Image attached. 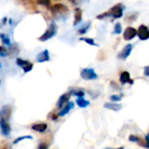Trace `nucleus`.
I'll return each instance as SVG.
<instances>
[{
    "label": "nucleus",
    "mask_w": 149,
    "mask_h": 149,
    "mask_svg": "<svg viewBox=\"0 0 149 149\" xmlns=\"http://www.w3.org/2000/svg\"><path fill=\"white\" fill-rule=\"evenodd\" d=\"M122 4L118 3L116 5H114L113 8L110 9V10L108 12H105L102 15H100L97 17V18H103L105 17H113L114 18H120L122 17L123 15V10H122Z\"/></svg>",
    "instance_id": "nucleus-1"
},
{
    "label": "nucleus",
    "mask_w": 149,
    "mask_h": 149,
    "mask_svg": "<svg viewBox=\"0 0 149 149\" xmlns=\"http://www.w3.org/2000/svg\"><path fill=\"white\" fill-rule=\"evenodd\" d=\"M57 31H58V26L54 22H52L50 24V26L48 27V29L46 30V31L39 38V40L42 42H45V41L52 38L53 36H55V34L57 33Z\"/></svg>",
    "instance_id": "nucleus-2"
},
{
    "label": "nucleus",
    "mask_w": 149,
    "mask_h": 149,
    "mask_svg": "<svg viewBox=\"0 0 149 149\" xmlns=\"http://www.w3.org/2000/svg\"><path fill=\"white\" fill-rule=\"evenodd\" d=\"M80 77L85 80H94L98 79V74L93 68H84L80 72Z\"/></svg>",
    "instance_id": "nucleus-3"
},
{
    "label": "nucleus",
    "mask_w": 149,
    "mask_h": 149,
    "mask_svg": "<svg viewBox=\"0 0 149 149\" xmlns=\"http://www.w3.org/2000/svg\"><path fill=\"white\" fill-rule=\"evenodd\" d=\"M8 121L9 120L3 118H0V132H1V134L5 137L10 136V132H11V128Z\"/></svg>",
    "instance_id": "nucleus-4"
},
{
    "label": "nucleus",
    "mask_w": 149,
    "mask_h": 149,
    "mask_svg": "<svg viewBox=\"0 0 149 149\" xmlns=\"http://www.w3.org/2000/svg\"><path fill=\"white\" fill-rule=\"evenodd\" d=\"M17 65L23 69L24 73L31 72L33 68V65L31 62H29L27 60H24L22 58H17Z\"/></svg>",
    "instance_id": "nucleus-5"
},
{
    "label": "nucleus",
    "mask_w": 149,
    "mask_h": 149,
    "mask_svg": "<svg viewBox=\"0 0 149 149\" xmlns=\"http://www.w3.org/2000/svg\"><path fill=\"white\" fill-rule=\"evenodd\" d=\"M132 49H133V45H132L131 44L127 45L121 50V52L118 54V58H119L120 59L126 60V59L129 57V55L131 54Z\"/></svg>",
    "instance_id": "nucleus-6"
},
{
    "label": "nucleus",
    "mask_w": 149,
    "mask_h": 149,
    "mask_svg": "<svg viewBox=\"0 0 149 149\" xmlns=\"http://www.w3.org/2000/svg\"><path fill=\"white\" fill-rule=\"evenodd\" d=\"M137 35L141 40H148L149 38V31L148 27L144 24H141L137 31Z\"/></svg>",
    "instance_id": "nucleus-7"
},
{
    "label": "nucleus",
    "mask_w": 149,
    "mask_h": 149,
    "mask_svg": "<svg viewBox=\"0 0 149 149\" xmlns=\"http://www.w3.org/2000/svg\"><path fill=\"white\" fill-rule=\"evenodd\" d=\"M137 36V30L133 27H127L123 34V38L125 40H131Z\"/></svg>",
    "instance_id": "nucleus-8"
},
{
    "label": "nucleus",
    "mask_w": 149,
    "mask_h": 149,
    "mask_svg": "<svg viewBox=\"0 0 149 149\" xmlns=\"http://www.w3.org/2000/svg\"><path fill=\"white\" fill-rule=\"evenodd\" d=\"M49 60H50V54H49L48 50H45V51L39 52L36 57V61L38 63H44V62H46Z\"/></svg>",
    "instance_id": "nucleus-9"
},
{
    "label": "nucleus",
    "mask_w": 149,
    "mask_h": 149,
    "mask_svg": "<svg viewBox=\"0 0 149 149\" xmlns=\"http://www.w3.org/2000/svg\"><path fill=\"white\" fill-rule=\"evenodd\" d=\"M120 81L122 85H126V84H130V85H133L134 84V80L131 79L130 77V73L127 71L125 72H122L120 76Z\"/></svg>",
    "instance_id": "nucleus-10"
},
{
    "label": "nucleus",
    "mask_w": 149,
    "mask_h": 149,
    "mask_svg": "<svg viewBox=\"0 0 149 149\" xmlns=\"http://www.w3.org/2000/svg\"><path fill=\"white\" fill-rule=\"evenodd\" d=\"M104 107L109 110H112L113 112H119L122 109V105L115 102H106L104 104Z\"/></svg>",
    "instance_id": "nucleus-11"
},
{
    "label": "nucleus",
    "mask_w": 149,
    "mask_h": 149,
    "mask_svg": "<svg viewBox=\"0 0 149 149\" xmlns=\"http://www.w3.org/2000/svg\"><path fill=\"white\" fill-rule=\"evenodd\" d=\"M70 97H71V95L69 94V93H66L62 94V95L59 97L58 100L57 107H58V108H62L65 104H67V102H68L69 100H70Z\"/></svg>",
    "instance_id": "nucleus-12"
},
{
    "label": "nucleus",
    "mask_w": 149,
    "mask_h": 149,
    "mask_svg": "<svg viewBox=\"0 0 149 149\" xmlns=\"http://www.w3.org/2000/svg\"><path fill=\"white\" fill-rule=\"evenodd\" d=\"M10 114H11V107L8 105L3 106L0 111V118H3V119L9 120L10 118Z\"/></svg>",
    "instance_id": "nucleus-13"
},
{
    "label": "nucleus",
    "mask_w": 149,
    "mask_h": 149,
    "mask_svg": "<svg viewBox=\"0 0 149 149\" xmlns=\"http://www.w3.org/2000/svg\"><path fill=\"white\" fill-rule=\"evenodd\" d=\"M74 107V103L73 102H71V101H68L66 106H64L63 108L60 110V112L58 113L59 117H64L65 115H66L72 108Z\"/></svg>",
    "instance_id": "nucleus-14"
},
{
    "label": "nucleus",
    "mask_w": 149,
    "mask_h": 149,
    "mask_svg": "<svg viewBox=\"0 0 149 149\" xmlns=\"http://www.w3.org/2000/svg\"><path fill=\"white\" fill-rule=\"evenodd\" d=\"M31 128L38 133H45L47 129V124L45 123H35L31 125Z\"/></svg>",
    "instance_id": "nucleus-15"
},
{
    "label": "nucleus",
    "mask_w": 149,
    "mask_h": 149,
    "mask_svg": "<svg viewBox=\"0 0 149 149\" xmlns=\"http://www.w3.org/2000/svg\"><path fill=\"white\" fill-rule=\"evenodd\" d=\"M128 140H129V141H131V142H134V143H137L139 146L143 147V148H146L145 141H143V139H142V138H141L140 136L132 134V135H130V136H129Z\"/></svg>",
    "instance_id": "nucleus-16"
},
{
    "label": "nucleus",
    "mask_w": 149,
    "mask_h": 149,
    "mask_svg": "<svg viewBox=\"0 0 149 149\" xmlns=\"http://www.w3.org/2000/svg\"><path fill=\"white\" fill-rule=\"evenodd\" d=\"M67 8L64 5V4H61V3H57V4H54L52 7V11L55 13H63V12H65L67 11Z\"/></svg>",
    "instance_id": "nucleus-17"
},
{
    "label": "nucleus",
    "mask_w": 149,
    "mask_h": 149,
    "mask_svg": "<svg viewBox=\"0 0 149 149\" xmlns=\"http://www.w3.org/2000/svg\"><path fill=\"white\" fill-rule=\"evenodd\" d=\"M76 104H77L80 108H86V107H87L90 105V101L85 100L83 97H80V98H78V99H77Z\"/></svg>",
    "instance_id": "nucleus-18"
},
{
    "label": "nucleus",
    "mask_w": 149,
    "mask_h": 149,
    "mask_svg": "<svg viewBox=\"0 0 149 149\" xmlns=\"http://www.w3.org/2000/svg\"><path fill=\"white\" fill-rule=\"evenodd\" d=\"M69 94L70 95H73V96H76L78 98H80V97H84L85 95V92L81 89H71L70 92H69Z\"/></svg>",
    "instance_id": "nucleus-19"
},
{
    "label": "nucleus",
    "mask_w": 149,
    "mask_h": 149,
    "mask_svg": "<svg viewBox=\"0 0 149 149\" xmlns=\"http://www.w3.org/2000/svg\"><path fill=\"white\" fill-rule=\"evenodd\" d=\"M76 13H75V22H74V25H76L77 24H79L81 21V17H82V11L79 8L76 9Z\"/></svg>",
    "instance_id": "nucleus-20"
},
{
    "label": "nucleus",
    "mask_w": 149,
    "mask_h": 149,
    "mask_svg": "<svg viewBox=\"0 0 149 149\" xmlns=\"http://www.w3.org/2000/svg\"><path fill=\"white\" fill-rule=\"evenodd\" d=\"M24 140H32V136L31 135H24V136H20L17 139L14 140L13 141V145H16V144H18L19 142H21L22 141H24Z\"/></svg>",
    "instance_id": "nucleus-21"
},
{
    "label": "nucleus",
    "mask_w": 149,
    "mask_h": 149,
    "mask_svg": "<svg viewBox=\"0 0 149 149\" xmlns=\"http://www.w3.org/2000/svg\"><path fill=\"white\" fill-rule=\"evenodd\" d=\"M79 40L85 41L86 43H87L90 45H93V46H98V45L94 42V40L93 38H80Z\"/></svg>",
    "instance_id": "nucleus-22"
},
{
    "label": "nucleus",
    "mask_w": 149,
    "mask_h": 149,
    "mask_svg": "<svg viewBox=\"0 0 149 149\" xmlns=\"http://www.w3.org/2000/svg\"><path fill=\"white\" fill-rule=\"evenodd\" d=\"M122 100V95H117V94H113L110 96V100H112L113 102H120Z\"/></svg>",
    "instance_id": "nucleus-23"
},
{
    "label": "nucleus",
    "mask_w": 149,
    "mask_h": 149,
    "mask_svg": "<svg viewBox=\"0 0 149 149\" xmlns=\"http://www.w3.org/2000/svg\"><path fill=\"white\" fill-rule=\"evenodd\" d=\"M0 38L2 39V41L3 42V44H5L6 45H10V40L8 37H6L4 34L0 33Z\"/></svg>",
    "instance_id": "nucleus-24"
},
{
    "label": "nucleus",
    "mask_w": 149,
    "mask_h": 149,
    "mask_svg": "<svg viewBox=\"0 0 149 149\" xmlns=\"http://www.w3.org/2000/svg\"><path fill=\"white\" fill-rule=\"evenodd\" d=\"M90 25H91V23H90V22H88V23H87V24H86L82 28H80V29L79 30V32L80 34H84V33H86V32L87 31V30L89 29Z\"/></svg>",
    "instance_id": "nucleus-25"
},
{
    "label": "nucleus",
    "mask_w": 149,
    "mask_h": 149,
    "mask_svg": "<svg viewBox=\"0 0 149 149\" xmlns=\"http://www.w3.org/2000/svg\"><path fill=\"white\" fill-rule=\"evenodd\" d=\"M121 31H122L121 24H120V23H117V24H115V27H114V33L120 34V33H121Z\"/></svg>",
    "instance_id": "nucleus-26"
},
{
    "label": "nucleus",
    "mask_w": 149,
    "mask_h": 149,
    "mask_svg": "<svg viewBox=\"0 0 149 149\" xmlns=\"http://www.w3.org/2000/svg\"><path fill=\"white\" fill-rule=\"evenodd\" d=\"M36 2L44 6H50V4H51L50 0H36Z\"/></svg>",
    "instance_id": "nucleus-27"
},
{
    "label": "nucleus",
    "mask_w": 149,
    "mask_h": 149,
    "mask_svg": "<svg viewBox=\"0 0 149 149\" xmlns=\"http://www.w3.org/2000/svg\"><path fill=\"white\" fill-rule=\"evenodd\" d=\"M8 55V52L6 49L3 46H0V57H6Z\"/></svg>",
    "instance_id": "nucleus-28"
},
{
    "label": "nucleus",
    "mask_w": 149,
    "mask_h": 149,
    "mask_svg": "<svg viewBox=\"0 0 149 149\" xmlns=\"http://www.w3.org/2000/svg\"><path fill=\"white\" fill-rule=\"evenodd\" d=\"M47 148H48V144H47L46 142H40L37 149H47Z\"/></svg>",
    "instance_id": "nucleus-29"
},
{
    "label": "nucleus",
    "mask_w": 149,
    "mask_h": 149,
    "mask_svg": "<svg viewBox=\"0 0 149 149\" xmlns=\"http://www.w3.org/2000/svg\"><path fill=\"white\" fill-rule=\"evenodd\" d=\"M145 146H146V149H148L149 148V140H148V134H147L146 135V137H145Z\"/></svg>",
    "instance_id": "nucleus-30"
},
{
    "label": "nucleus",
    "mask_w": 149,
    "mask_h": 149,
    "mask_svg": "<svg viewBox=\"0 0 149 149\" xmlns=\"http://www.w3.org/2000/svg\"><path fill=\"white\" fill-rule=\"evenodd\" d=\"M144 74L145 76L148 77L149 76V66H146L145 69H144Z\"/></svg>",
    "instance_id": "nucleus-31"
},
{
    "label": "nucleus",
    "mask_w": 149,
    "mask_h": 149,
    "mask_svg": "<svg viewBox=\"0 0 149 149\" xmlns=\"http://www.w3.org/2000/svg\"><path fill=\"white\" fill-rule=\"evenodd\" d=\"M0 149H10V147H9L7 144H3L2 147H0Z\"/></svg>",
    "instance_id": "nucleus-32"
},
{
    "label": "nucleus",
    "mask_w": 149,
    "mask_h": 149,
    "mask_svg": "<svg viewBox=\"0 0 149 149\" xmlns=\"http://www.w3.org/2000/svg\"><path fill=\"white\" fill-rule=\"evenodd\" d=\"M105 149H124L123 147H120V148H105Z\"/></svg>",
    "instance_id": "nucleus-33"
},
{
    "label": "nucleus",
    "mask_w": 149,
    "mask_h": 149,
    "mask_svg": "<svg viewBox=\"0 0 149 149\" xmlns=\"http://www.w3.org/2000/svg\"><path fill=\"white\" fill-rule=\"evenodd\" d=\"M0 68H1V63H0Z\"/></svg>",
    "instance_id": "nucleus-34"
},
{
    "label": "nucleus",
    "mask_w": 149,
    "mask_h": 149,
    "mask_svg": "<svg viewBox=\"0 0 149 149\" xmlns=\"http://www.w3.org/2000/svg\"><path fill=\"white\" fill-rule=\"evenodd\" d=\"M0 83H1V82H0Z\"/></svg>",
    "instance_id": "nucleus-35"
}]
</instances>
